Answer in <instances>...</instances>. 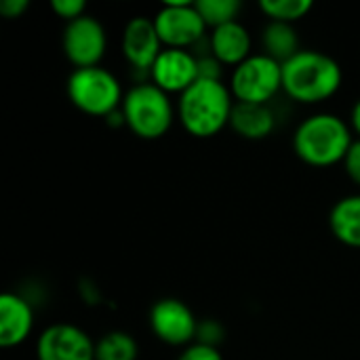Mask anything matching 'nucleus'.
Here are the masks:
<instances>
[{
	"label": "nucleus",
	"instance_id": "6",
	"mask_svg": "<svg viewBox=\"0 0 360 360\" xmlns=\"http://www.w3.org/2000/svg\"><path fill=\"white\" fill-rule=\"evenodd\" d=\"M230 91L238 103H266L283 91V63L266 53H253L234 68Z\"/></svg>",
	"mask_w": 360,
	"mask_h": 360
},
{
	"label": "nucleus",
	"instance_id": "10",
	"mask_svg": "<svg viewBox=\"0 0 360 360\" xmlns=\"http://www.w3.org/2000/svg\"><path fill=\"white\" fill-rule=\"evenodd\" d=\"M38 360H95V342L91 335L70 323L46 327L36 342Z\"/></svg>",
	"mask_w": 360,
	"mask_h": 360
},
{
	"label": "nucleus",
	"instance_id": "12",
	"mask_svg": "<svg viewBox=\"0 0 360 360\" xmlns=\"http://www.w3.org/2000/svg\"><path fill=\"white\" fill-rule=\"evenodd\" d=\"M122 55L127 63L135 72H143L150 76V70L165 44L156 32L154 19L150 17H133L122 30Z\"/></svg>",
	"mask_w": 360,
	"mask_h": 360
},
{
	"label": "nucleus",
	"instance_id": "24",
	"mask_svg": "<svg viewBox=\"0 0 360 360\" xmlns=\"http://www.w3.org/2000/svg\"><path fill=\"white\" fill-rule=\"evenodd\" d=\"M221 63L211 55H198V78L200 80H221Z\"/></svg>",
	"mask_w": 360,
	"mask_h": 360
},
{
	"label": "nucleus",
	"instance_id": "26",
	"mask_svg": "<svg viewBox=\"0 0 360 360\" xmlns=\"http://www.w3.org/2000/svg\"><path fill=\"white\" fill-rule=\"evenodd\" d=\"M30 8L27 0H2L0 2V15L4 19H19L23 17V13Z\"/></svg>",
	"mask_w": 360,
	"mask_h": 360
},
{
	"label": "nucleus",
	"instance_id": "8",
	"mask_svg": "<svg viewBox=\"0 0 360 360\" xmlns=\"http://www.w3.org/2000/svg\"><path fill=\"white\" fill-rule=\"evenodd\" d=\"M61 49L74 70L99 65L108 51V34L103 23L91 15H82L65 23L61 34Z\"/></svg>",
	"mask_w": 360,
	"mask_h": 360
},
{
	"label": "nucleus",
	"instance_id": "23",
	"mask_svg": "<svg viewBox=\"0 0 360 360\" xmlns=\"http://www.w3.org/2000/svg\"><path fill=\"white\" fill-rule=\"evenodd\" d=\"M177 360H224V356L219 348H211V346L194 342L192 346L184 348V352L177 356Z\"/></svg>",
	"mask_w": 360,
	"mask_h": 360
},
{
	"label": "nucleus",
	"instance_id": "18",
	"mask_svg": "<svg viewBox=\"0 0 360 360\" xmlns=\"http://www.w3.org/2000/svg\"><path fill=\"white\" fill-rule=\"evenodd\" d=\"M139 346L127 331H108L95 342V360H137Z\"/></svg>",
	"mask_w": 360,
	"mask_h": 360
},
{
	"label": "nucleus",
	"instance_id": "1",
	"mask_svg": "<svg viewBox=\"0 0 360 360\" xmlns=\"http://www.w3.org/2000/svg\"><path fill=\"white\" fill-rule=\"evenodd\" d=\"M236 99L228 84L221 80H196L177 99V120L198 139L219 135L230 127Z\"/></svg>",
	"mask_w": 360,
	"mask_h": 360
},
{
	"label": "nucleus",
	"instance_id": "19",
	"mask_svg": "<svg viewBox=\"0 0 360 360\" xmlns=\"http://www.w3.org/2000/svg\"><path fill=\"white\" fill-rule=\"evenodd\" d=\"M314 8L312 0H262L259 11L268 17V21L295 23Z\"/></svg>",
	"mask_w": 360,
	"mask_h": 360
},
{
	"label": "nucleus",
	"instance_id": "15",
	"mask_svg": "<svg viewBox=\"0 0 360 360\" xmlns=\"http://www.w3.org/2000/svg\"><path fill=\"white\" fill-rule=\"evenodd\" d=\"M230 129L249 141H262L276 129V114L266 103H238L232 110Z\"/></svg>",
	"mask_w": 360,
	"mask_h": 360
},
{
	"label": "nucleus",
	"instance_id": "4",
	"mask_svg": "<svg viewBox=\"0 0 360 360\" xmlns=\"http://www.w3.org/2000/svg\"><path fill=\"white\" fill-rule=\"evenodd\" d=\"M120 114L124 118V127L133 135L154 141L171 131L177 118V103H173L171 95L154 82L143 80L124 93Z\"/></svg>",
	"mask_w": 360,
	"mask_h": 360
},
{
	"label": "nucleus",
	"instance_id": "3",
	"mask_svg": "<svg viewBox=\"0 0 360 360\" xmlns=\"http://www.w3.org/2000/svg\"><path fill=\"white\" fill-rule=\"evenodd\" d=\"M354 133L350 122L331 112H319L302 120L293 133L295 156L310 167H333L344 162Z\"/></svg>",
	"mask_w": 360,
	"mask_h": 360
},
{
	"label": "nucleus",
	"instance_id": "27",
	"mask_svg": "<svg viewBox=\"0 0 360 360\" xmlns=\"http://www.w3.org/2000/svg\"><path fill=\"white\" fill-rule=\"evenodd\" d=\"M350 127H352V133H356V139H360V99L350 112Z\"/></svg>",
	"mask_w": 360,
	"mask_h": 360
},
{
	"label": "nucleus",
	"instance_id": "22",
	"mask_svg": "<svg viewBox=\"0 0 360 360\" xmlns=\"http://www.w3.org/2000/svg\"><path fill=\"white\" fill-rule=\"evenodd\" d=\"M51 8L55 11V15L59 19H63L65 23L86 15V2L84 0H53L51 2Z\"/></svg>",
	"mask_w": 360,
	"mask_h": 360
},
{
	"label": "nucleus",
	"instance_id": "17",
	"mask_svg": "<svg viewBox=\"0 0 360 360\" xmlns=\"http://www.w3.org/2000/svg\"><path fill=\"white\" fill-rule=\"evenodd\" d=\"M262 46L264 53L278 63H287L302 51L295 25L281 21H268V25L262 30Z\"/></svg>",
	"mask_w": 360,
	"mask_h": 360
},
{
	"label": "nucleus",
	"instance_id": "2",
	"mask_svg": "<svg viewBox=\"0 0 360 360\" xmlns=\"http://www.w3.org/2000/svg\"><path fill=\"white\" fill-rule=\"evenodd\" d=\"M342 65L327 53L302 49L283 63V93L306 105L331 99L342 86Z\"/></svg>",
	"mask_w": 360,
	"mask_h": 360
},
{
	"label": "nucleus",
	"instance_id": "5",
	"mask_svg": "<svg viewBox=\"0 0 360 360\" xmlns=\"http://www.w3.org/2000/svg\"><path fill=\"white\" fill-rule=\"evenodd\" d=\"M65 91L74 108L97 118H108L118 112L124 99L118 78L101 65L74 70L68 76Z\"/></svg>",
	"mask_w": 360,
	"mask_h": 360
},
{
	"label": "nucleus",
	"instance_id": "16",
	"mask_svg": "<svg viewBox=\"0 0 360 360\" xmlns=\"http://www.w3.org/2000/svg\"><path fill=\"white\" fill-rule=\"evenodd\" d=\"M329 228L342 245L360 249V194L344 196L333 205Z\"/></svg>",
	"mask_w": 360,
	"mask_h": 360
},
{
	"label": "nucleus",
	"instance_id": "7",
	"mask_svg": "<svg viewBox=\"0 0 360 360\" xmlns=\"http://www.w3.org/2000/svg\"><path fill=\"white\" fill-rule=\"evenodd\" d=\"M165 49L192 51L207 36V23L194 2L169 0L152 17Z\"/></svg>",
	"mask_w": 360,
	"mask_h": 360
},
{
	"label": "nucleus",
	"instance_id": "13",
	"mask_svg": "<svg viewBox=\"0 0 360 360\" xmlns=\"http://www.w3.org/2000/svg\"><path fill=\"white\" fill-rule=\"evenodd\" d=\"M34 329V308L30 300L19 293L0 295V346L17 348L32 335Z\"/></svg>",
	"mask_w": 360,
	"mask_h": 360
},
{
	"label": "nucleus",
	"instance_id": "20",
	"mask_svg": "<svg viewBox=\"0 0 360 360\" xmlns=\"http://www.w3.org/2000/svg\"><path fill=\"white\" fill-rule=\"evenodd\" d=\"M200 17L205 19L207 27L215 30L219 25L238 21V15L243 11L240 0H196L194 2Z\"/></svg>",
	"mask_w": 360,
	"mask_h": 360
},
{
	"label": "nucleus",
	"instance_id": "11",
	"mask_svg": "<svg viewBox=\"0 0 360 360\" xmlns=\"http://www.w3.org/2000/svg\"><path fill=\"white\" fill-rule=\"evenodd\" d=\"M198 80V55L186 49H162L150 70V82L169 95L186 93Z\"/></svg>",
	"mask_w": 360,
	"mask_h": 360
},
{
	"label": "nucleus",
	"instance_id": "25",
	"mask_svg": "<svg viewBox=\"0 0 360 360\" xmlns=\"http://www.w3.org/2000/svg\"><path fill=\"white\" fill-rule=\"evenodd\" d=\"M344 171H346V175L360 186V139H354V143L350 146V150H348V154H346V158H344Z\"/></svg>",
	"mask_w": 360,
	"mask_h": 360
},
{
	"label": "nucleus",
	"instance_id": "9",
	"mask_svg": "<svg viewBox=\"0 0 360 360\" xmlns=\"http://www.w3.org/2000/svg\"><path fill=\"white\" fill-rule=\"evenodd\" d=\"M198 319L190 306L175 297L158 300L150 310V329L158 342L173 348H188L196 342Z\"/></svg>",
	"mask_w": 360,
	"mask_h": 360
},
{
	"label": "nucleus",
	"instance_id": "21",
	"mask_svg": "<svg viewBox=\"0 0 360 360\" xmlns=\"http://www.w3.org/2000/svg\"><path fill=\"white\" fill-rule=\"evenodd\" d=\"M224 338H226V329H224V325L219 321L207 319V321L198 323V333H196V342L198 344H205V346H211V348H219Z\"/></svg>",
	"mask_w": 360,
	"mask_h": 360
},
{
	"label": "nucleus",
	"instance_id": "14",
	"mask_svg": "<svg viewBox=\"0 0 360 360\" xmlns=\"http://www.w3.org/2000/svg\"><path fill=\"white\" fill-rule=\"evenodd\" d=\"M207 42H209V53L221 65L236 68L253 55L251 53V44H253L251 34L240 21H232V23L211 30V34L207 36Z\"/></svg>",
	"mask_w": 360,
	"mask_h": 360
}]
</instances>
